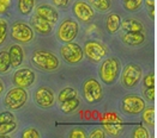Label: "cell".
I'll return each mask as SVG.
<instances>
[{
    "label": "cell",
    "mask_w": 157,
    "mask_h": 138,
    "mask_svg": "<svg viewBox=\"0 0 157 138\" xmlns=\"http://www.w3.org/2000/svg\"><path fill=\"white\" fill-rule=\"evenodd\" d=\"M60 56L67 64L76 65L83 61L84 51L78 43L68 42V43H64V45L60 48Z\"/></svg>",
    "instance_id": "cell-9"
},
{
    "label": "cell",
    "mask_w": 157,
    "mask_h": 138,
    "mask_svg": "<svg viewBox=\"0 0 157 138\" xmlns=\"http://www.w3.org/2000/svg\"><path fill=\"white\" fill-rule=\"evenodd\" d=\"M143 79V69L137 63H127L121 72V85L126 89L137 87Z\"/></svg>",
    "instance_id": "cell-5"
},
{
    "label": "cell",
    "mask_w": 157,
    "mask_h": 138,
    "mask_svg": "<svg viewBox=\"0 0 157 138\" xmlns=\"http://www.w3.org/2000/svg\"><path fill=\"white\" fill-rule=\"evenodd\" d=\"M89 138H105V131L102 127H96L88 135Z\"/></svg>",
    "instance_id": "cell-35"
},
{
    "label": "cell",
    "mask_w": 157,
    "mask_h": 138,
    "mask_svg": "<svg viewBox=\"0 0 157 138\" xmlns=\"http://www.w3.org/2000/svg\"><path fill=\"white\" fill-rule=\"evenodd\" d=\"M79 34V24L77 20H75L73 18H66L64 19L60 25L58 26L56 30V38L59 42L68 43V42H73Z\"/></svg>",
    "instance_id": "cell-6"
},
{
    "label": "cell",
    "mask_w": 157,
    "mask_h": 138,
    "mask_svg": "<svg viewBox=\"0 0 157 138\" xmlns=\"http://www.w3.org/2000/svg\"><path fill=\"white\" fill-rule=\"evenodd\" d=\"M35 9V0H17V10L22 16H30Z\"/></svg>",
    "instance_id": "cell-22"
},
{
    "label": "cell",
    "mask_w": 157,
    "mask_h": 138,
    "mask_svg": "<svg viewBox=\"0 0 157 138\" xmlns=\"http://www.w3.org/2000/svg\"><path fill=\"white\" fill-rule=\"evenodd\" d=\"M121 16L119 13H109L107 17H105V31L109 34V35H115L117 32H119L120 30V26H121Z\"/></svg>",
    "instance_id": "cell-18"
},
{
    "label": "cell",
    "mask_w": 157,
    "mask_h": 138,
    "mask_svg": "<svg viewBox=\"0 0 157 138\" xmlns=\"http://www.w3.org/2000/svg\"><path fill=\"white\" fill-rule=\"evenodd\" d=\"M122 1H126V0H122Z\"/></svg>",
    "instance_id": "cell-41"
},
{
    "label": "cell",
    "mask_w": 157,
    "mask_h": 138,
    "mask_svg": "<svg viewBox=\"0 0 157 138\" xmlns=\"http://www.w3.org/2000/svg\"><path fill=\"white\" fill-rule=\"evenodd\" d=\"M31 63L42 72H54L60 67V60L49 50H36L33 52Z\"/></svg>",
    "instance_id": "cell-1"
},
{
    "label": "cell",
    "mask_w": 157,
    "mask_h": 138,
    "mask_svg": "<svg viewBox=\"0 0 157 138\" xmlns=\"http://www.w3.org/2000/svg\"><path fill=\"white\" fill-rule=\"evenodd\" d=\"M4 90H5V85H4V82H2V80L0 79V97L4 94Z\"/></svg>",
    "instance_id": "cell-40"
},
{
    "label": "cell",
    "mask_w": 157,
    "mask_h": 138,
    "mask_svg": "<svg viewBox=\"0 0 157 138\" xmlns=\"http://www.w3.org/2000/svg\"><path fill=\"white\" fill-rule=\"evenodd\" d=\"M28 100H29V94L25 88L16 86L6 93L4 98V106L10 111H17L24 107Z\"/></svg>",
    "instance_id": "cell-3"
},
{
    "label": "cell",
    "mask_w": 157,
    "mask_h": 138,
    "mask_svg": "<svg viewBox=\"0 0 157 138\" xmlns=\"http://www.w3.org/2000/svg\"><path fill=\"white\" fill-rule=\"evenodd\" d=\"M101 62H102L100 65L101 81L107 86L114 85L119 79L120 72H121V63L119 61V58L112 56V57H107Z\"/></svg>",
    "instance_id": "cell-2"
},
{
    "label": "cell",
    "mask_w": 157,
    "mask_h": 138,
    "mask_svg": "<svg viewBox=\"0 0 157 138\" xmlns=\"http://www.w3.org/2000/svg\"><path fill=\"white\" fill-rule=\"evenodd\" d=\"M144 97L149 102H154L155 100V87H149L144 89Z\"/></svg>",
    "instance_id": "cell-37"
},
{
    "label": "cell",
    "mask_w": 157,
    "mask_h": 138,
    "mask_svg": "<svg viewBox=\"0 0 157 138\" xmlns=\"http://www.w3.org/2000/svg\"><path fill=\"white\" fill-rule=\"evenodd\" d=\"M102 126L103 130L110 136H119L124 131V123L122 119L115 112H105L102 118Z\"/></svg>",
    "instance_id": "cell-11"
},
{
    "label": "cell",
    "mask_w": 157,
    "mask_h": 138,
    "mask_svg": "<svg viewBox=\"0 0 157 138\" xmlns=\"http://www.w3.org/2000/svg\"><path fill=\"white\" fill-rule=\"evenodd\" d=\"M9 55L11 60V68H18L22 65V63L24 61V51L21 45L12 44L9 49Z\"/></svg>",
    "instance_id": "cell-20"
},
{
    "label": "cell",
    "mask_w": 157,
    "mask_h": 138,
    "mask_svg": "<svg viewBox=\"0 0 157 138\" xmlns=\"http://www.w3.org/2000/svg\"><path fill=\"white\" fill-rule=\"evenodd\" d=\"M143 2H145L149 16L154 19L155 18V0H143Z\"/></svg>",
    "instance_id": "cell-36"
},
{
    "label": "cell",
    "mask_w": 157,
    "mask_h": 138,
    "mask_svg": "<svg viewBox=\"0 0 157 138\" xmlns=\"http://www.w3.org/2000/svg\"><path fill=\"white\" fill-rule=\"evenodd\" d=\"M73 16L82 23H90L95 17V10L90 6L88 1L77 0L72 6Z\"/></svg>",
    "instance_id": "cell-13"
},
{
    "label": "cell",
    "mask_w": 157,
    "mask_h": 138,
    "mask_svg": "<svg viewBox=\"0 0 157 138\" xmlns=\"http://www.w3.org/2000/svg\"><path fill=\"white\" fill-rule=\"evenodd\" d=\"M132 137L133 138H149L150 135H149V131H147L146 127H144L143 125H138L133 130Z\"/></svg>",
    "instance_id": "cell-30"
},
{
    "label": "cell",
    "mask_w": 157,
    "mask_h": 138,
    "mask_svg": "<svg viewBox=\"0 0 157 138\" xmlns=\"http://www.w3.org/2000/svg\"><path fill=\"white\" fill-rule=\"evenodd\" d=\"M54 4V7L61 9V10H66L70 5V0H52Z\"/></svg>",
    "instance_id": "cell-39"
},
{
    "label": "cell",
    "mask_w": 157,
    "mask_h": 138,
    "mask_svg": "<svg viewBox=\"0 0 157 138\" xmlns=\"http://www.w3.org/2000/svg\"><path fill=\"white\" fill-rule=\"evenodd\" d=\"M143 83H144L145 88L155 87V75H154V73H147L143 79Z\"/></svg>",
    "instance_id": "cell-34"
},
{
    "label": "cell",
    "mask_w": 157,
    "mask_h": 138,
    "mask_svg": "<svg viewBox=\"0 0 157 138\" xmlns=\"http://www.w3.org/2000/svg\"><path fill=\"white\" fill-rule=\"evenodd\" d=\"M121 42L127 47H140L146 39L145 32H122Z\"/></svg>",
    "instance_id": "cell-17"
},
{
    "label": "cell",
    "mask_w": 157,
    "mask_h": 138,
    "mask_svg": "<svg viewBox=\"0 0 157 138\" xmlns=\"http://www.w3.org/2000/svg\"><path fill=\"white\" fill-rule=\"evenodd\" d=\"M22 138H41V133L35 127H28L22 131Z\"/></svg>",
    "instance_id": "cell-31"
},
{
    "label": "cell",
    "mask_w": 157,
    "mask_h": 138,
    "mask_svg": "<svg viewBox=\"0 0 157 138\" xmlns=\"http://www.w3.org/2000/svg\"><path fill=\"white\" fill-rule=\"evenodd\" d=\"M84 57H86L90 62L100 63L108 55V48L100 41L89 39L84 43Z\"/></svg>",
    "instance_id": "cell-7"
},
{
    "label": "cell",
    "mask_w": 157,
    "mask_h": 138,
    "mask_svg": "<svg viewBox=\"0 0 157 138\" xmlns=\"http://www.w3.org/2000/svg\"><path fill=\"white\" fill-rule=\"evenodd\" d=\"M7 29H9V24L5 19L0 18V45H2L6 42L7 38Z\"/></svg>",
    "instance_id": "cell-29"
},
{
    "label": "cell",
    "mask_w": 157,
    "mask_h": 138,
    "mask_svg": "<svg viewBox=\"0 0 157 138\" xmlns=\"http://www.w3.org/2000/svg\"><path fill=\"white\" fill-rule=\"evenodd\" d=\"M35 14L43 18L44 20L49 22L51 24H55L59 20V12L58 10L49 4H40L35 7Z\"/></svg>",
    "instance_id": "cell-15"
},
{
    "label": "cell",
    "mask_w": 157,
    "mask_h": 138,
    "mask_svg": "<svg viewBox=\"0 0 157 138\" xmlns=\"http://www.w3.org/2000/svg\"><path fill=\"white\" fill-rule=\"evenodd\" d=\"M142 118L146 125L155 126V107H145L142 112Z\"/></svg>",
    "instance_id": "cell-26"
},
{
    "label": "cell",
    "mask_w": 157,
    "mask_h": 138,
    "mask_svg": "<svg viewBox=\"0 0 157 138\" xmlns=\"http://www.w3.org/2000/svg\"><path fill=\"white\" fill-rule=\"evenodd\" d=\"M88 2L97 12L105 13L112 9V0H88Z\"/></svg>",
    "instance_id": "cell-23"
},
{
    "label": "cell",
    "mask_w": 157,
    "mask_h": 138,
    "mask_svg": "<svg viewBox=\"0 0 157 138\" xmlns=\"http://www.w3.org/2000/svg\"><path fill=\"white\" fill-rule=\"evenodd\" d=\"M75 97H78V92L77 89L73 87H65L64 89H61L58 94V101L59 102H63L68 99H72Z\"/></svg>",
    "instance_id": "cell-25"
},
{
    "label": "cell",
    "mask_w": 157,
    "mask_h": 138,
    "mask_svg": "<svg viewBox=\"0 0 157 138\" xmlns=\"http://www.w3.org/2000/svg\"><path fill=\"white\" fill-rule=\"evenodd\" d=\"M55 94L52 89L47 86H41L34 92V102L36 106L43 110L52 108L55 105Z\"/></svg>",
    "instance_id": "cell-12"
},
{
    "label": "cell",
    "mask_w": 157,
    "mask_h": 138,
    "mask_svg": "<svg viewBox=\"0 0 157 138\" xmlns=\"http://www.w3.org/2000/svg\"><path fill=\"white\" fill-rule=\"evenodd\" d=\"M70 138H86L88 137V133L82 127H76V129H72L70 135H68Z\"/></svg>",
    "instance_id": "cell-32"
},
{
    "label": "cell",
    "mask_w": 157,
    "mask_h": 138,
    "mask_svg": "<svg viewBox=\"0 0 157 138\" xmlns=\"http://www.w3.org/2000/svg\"><path fill=\"white\" fill-rule=\"evenodd\" d=\"M120 29L124 32H145L144 24L136 18H125L121 20Z\"/></svg>",
    "instance_id": "cell-19"
},
{
    "label": "cell",
    "mask_w": 157,
    "mask_h": 138,
    "mask_svg": "<svg viewBox=\"0 0 157 138\" xmlns=\"http://www.w3.org/2000/svg\"><path fill=\"white\" fill-rule=\"evenodd\" d=\"M30 24H31L33 30H35L41 36H49L53 32V24L39 17L37 14L30 18Z\"/></svg>",
    "instance_id": "cell-16"
},
{
    "label": "cell",
    "mask_w": 157,
    "mask_h": 138,
    "mask_svg": "<svg viewBox=\"0 0 157 138\" xmlns=\"http://www.w3.org/2000/svg\"><path fill=\"white\" fill-rule=\"evenodd\" d=\"M82 93H83L84 100L88 104H91V105H96V104L101 102L103 99L102 85L100 83L98 80H96L94 77H90L83 82Z\"/></svg>",
    "instance_id": "cell-4"
},
{
    "label": "cell",
    "mask_w": 157,
    "mask_h": 138,
    "mask_svg": "<svg viewBox=\"0 0 157 138\" xmlns=\"http://www.w3.org/2000/svg\"><path fill=\"white\" fill-rule=\"evenodd\" d=\"M12 0H0V14H5L11 7Z\"/></svg>",
    "instance_id": "cell-38"
},
{
    "label": "cell",
    "mask_w": 157,
    "mask_h": 138,
    "mask_svg": "<svg viewBox=\"0 0 157 138\" xmlns=\"http://www.w3.org/2000/svg\"><path fill=\"white\" fill-rule=\"evenodd\" d=\"M13 83L17 87L29 88L31 87L36 81V74L30 68H19L14 72L12 77Z\"/></svg>",
    "instance_id": "cell-14"
},
{
    "label": "cell",
    "mask_w": 157,
    "mask_h": 138,
    "mask_svg": "<svg viewBox=\"0 0 157 138\" xmlns=\"http://www.w3.org/2000/svg\"><path fill=\"white\" fill-rule=\"evenodd\" d=\"M11 38L17 43L28 44L35 39L34 30L24 22H16L11 26Z\"/></svg>",
    "instance_id": "cell-10"
},
{
    "label": "cell",
    "mask_w": 157,
    "mask_h": 138,
    "mask_svg": "<svg viewBox=\"0 0 157 138\" xmlns=\"http://www.w3.org/2000/svg\"><path fill=\"white\" fill-rule=\"evenodd\" d=\"M143 6V0H126L124 1V9L127 12H137Z\"/></svg>",
    "instance_id": "cell-27"
},
{
    "label": "cell",
    "mask_w": 157,
    "mask_h": 138,
    "mask_svg": "<svg viewBox=\"0 0 157 138\" xmlns=\"http://www.w3.org/2000/svg\"><path fill=\"white\" fill-rule=\"evenodd\" d=\"M146 107L145 100L137 94H127L120 102L121 112L127 115H139Z\"/></svg>",
    "instance_id": "cell-8"
},
{
    "label": "cell",
    "mask_w": 157,
    "mask_h": 138,
    "mask_svg": "<svg viewBox=\"0 0 157 138\" xmlns=\"http://www.w3.org/2000/svg\"><path fill=\"white\" fill-rule=\"evenodd\" d=\"M79 105H80V99L78 97H75L72 99L60 102V110L63 111L64 114H72L78 110Z\"/></svg>",
    "instance_id": "cell-21"
},
{
    "label": "cell",
    "mask_w": 157,
    "mask_h": 138,
    "mask_svg": "<svg viewBox=\"0 0 157 138\" xmlns=\"http://www.w3.org/2000/svg\"><path fill=\"white\" fill-rule=\"evenodd\" d=\"M11 69V60L9 51H0V74H7Z\"/></svg>",
    "instance_id": "cell-24"
},
{
    "label": "cell",
    "mask_w": 157,
    "mask_h": 138,
    "mask_svg": "<svg viewBox=\"0 0 157 138\" xmlns=\"http://www.w3.org/2000/svg\"><path fill=\"white\" fill-rule=\"evenodd\" d=\"M17 127L18 125H17L16 120L0 124V136H9L10 133H12L17 130Z\"/></svg>",
    "instance_id": "cell-28"
},
{
    "label": "cell",
    "mask_w": 157,
    "mask_h": 138,
    "mask_svg": "<svg viewBox=\"0 0 157 138\" xmlns=\"http://www.w3.org/2000/svg\"><path fill=\"white\" fill-rule=\"evenodd\" d=\"M13 120H16V117L10 111H2V112H0V124L7 123V122H13Z\"/></svg>",
    "instance_id": "cell-33"
}]
</instances>
